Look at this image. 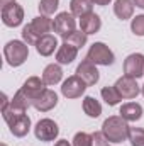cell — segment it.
<instances>
[{
  "label": "cell",
  "instance_id": "cell-3",
  "mask_svg": "<svg viewBox=\"0 0 144 146\" xmlns=\"http://www.w3.org/2000/svg\"><path fill=\"white\" fill-rule=\"evenodd\" d=\"M3 58L9 66H22L29 58V44L19 39H12L3 46Z\"/></svg>",
  "mask_w": 144,
  "mask_h": 146
},
{
  "label": "cell",
  "instance_id": "cell-33",
  "mask_svg": "<svg viewBox=\"0 0 144 146\" xmlns=\"http://www.w3.org/2000/svg\"><path fill=\"white\" fill-rule=\"evenodd\" d=\"M54 146H71V145H70L66 139H59V141H56V145Z\"/></svg>",
  "mask_w": 144,
  "mask_h": 146
},
{
  "label": "cell",
  "instance_id": "cell-25",
  "mask_svg": "<svg viewBox=\"0 0 144 146\" xmlns=\"http://www.w3.org/2000/svg\"><path fill=\"white\" fill-rule=\"evenodd\" d=\"M65 41H66V42H70V44H73L75 48L81 49V48L87 44V41H88V34H85V33L80 29V31H75L73 34H70Z\"/></svg>",
  "mask_w": 144,
  "mask_h": 146
},
{
  "label": "cell",
  "instance_id": "cell-22",
  "mask_svg": "<svg viewBox=\"0 0 144 146\" xmlns=\"http://www.w3.org/2000/svg\"><path fill=\"white\" fill-rule=\"evenodd\" d=\"M83 112H85L88 117L97 119V117L102 114V104H100L95 97L87 95V97L83 99Z\"/></svg>",
  "mask_w": 144,
  "mask_h": 146
},
{
  "label": "cell",
  "instance_id": "cell-17",
  "mask_svg": "<svg viewBox=\"0 0 144 146\" xmlns=\"http://www.w3.org/2000/svg\"><path fill=\"white\" fill-rule=\"evenodd\" d=\"M120 117L126 119L127 122H136L143 117L144 110H143V106L137 104V102H127V104H122L120 106V110H119Z\"/></svg>",
  "mask_w": 144,
  "mask_h": 146
},
{
  "label": "cell",
  "instance_id": "cell-9",
  "mask_svg": "<svg viewBox=\"0 0 144 146\" xmlns=\"http://www.w3.org/2000/svg\"><path fill=\"white\" fill-rule=\"evenodd\" d=\"M124 75L132 78L144 76V54L143 53H132L124 60Z\"/></svg>",
  "mask_w": 144,
  "mask_h": 146
},
{
  "label": "cell",
  "instance_id": "cell-18",
  "mask_svg": "<svg viewBox=\"0 0 144 146\" xmlns=\"http://www.w3.org/2000/svg\"><path fill=\"white\" fill-rule=\"evenodd\" d=\"M58 48H59L58 39H56V36H53V34L42 36L36 44V51L41 56H51L54 51H58Z\"/></svg>",
  "mask_w": 144,
  "mask_h": 146
},
{
  "label": "cell",
  "instance_id": "cell-27",
  "mask_svg": "<svg viewBox=\"0 0 144 146\" xmlns=\"http://www.w3.org/2000/svg\"><path fill=\"white\" fill-rule=\"evenodd\" d=\"M131 31L139 37H144V14L131 19Z\"/></svg>",
  "mask_w": 144,
  "mask_h": 146
},
{
  "label": "cell",
  "instance_id": "cell-21",
  "mask_svg": "<svg viewBox=\"0 0 144 146\" xmlns=\"http://www.w3.org/2000/svg\"><path fill=\"white\" fill-rule=\"evenodd\" d=\"M93 9V2L92 0H70V12L75 17H83L87 14H90Z\"/></svg>",
  "mask_w": 144,
  "mask_h": 146
},
{
  "label": "cell",
  "instance_id": "cell-31",
  "mask_svg": "<svg viewBox=\"0 0 144 146\" xmlns=\"http://www.w3.org/2000/svg\"><path fill=\"white\" fill-rule=\"evenodd\" d=\"M95 5H100V7H105V5H108L112 0H92Z\"/></svg>",
  "mask_w": 144,
  "mask_h": 146
},
{
  "label": "cell",
  "instance_id": "cell-23",
  "mask_svg": "<svg viewBox=\"0 0 144 146\" xmlns=\"http://www.w3.org/2000/svg\"><path fill=\"white\" fill-rule=\"evenodd\" d=\"M100 95H102V99L105 100V104L110 106V107H114V106H117L120 100H122V97H120V94L117 92V88L112 85V87H104L102 90H100Z\"/></svg>",
  "mask_w": 144,
  "mask_h": 146
},
{
  "label": "cell",
  "instance_id": "cell-10",
  "mask_svg": "<svg viewBox=\"0 0 144 146\" xmlns=\"http://www.w3.org/2000/svg\"><path fill=\"white\" fill-rule=\"evenodd\" d=\"M24 21V9L15 2L2 9V22L7 27H19Z\"/></svg>",
  "mask_w": 144,
  "mask_h": 146
},
{
  "label": "cell",
  "instance_id": "cell-4",
  "mask_svg": "<svg viewBox=\"0 0 144 146\" xmlns=\"http://www.w3.org/2000/svg\"><path fill=\"white\" fill-rule=\"evenodd\" d=\"M87 60L92 61L93 65H100V66H110L115 61V54L114 51L108 48L105 42H93L87 53Z\"/></svg>",
  "mask_w": 144,
  "mask_h": 146
},
{
  "label": "cell",
  "instance_id": "cell-26",
  "mask_svg": "<svg viewBox=\"0 0 144 146\" xmlns=\"http://www.w3.org/2000/svg\"><path fill=\"white\" fill-rule=\"evenodd\" d=\"M129 141H131V146H144V129L143 127H131Z\"/></svg>",
  "mask_w": 144,
  "mask_h": 146
},
{
  "label": "cell",
  "instance_id": "cell-36",
  "mask_svg": "<svg viewBox=\"0 0 144 146\" xmlns=\"http://www.w3.org/2000/svg\"><path fill=\"white\" fill-rule=\"evenodd\" d=\"M0 146H7V145H5V143H2V145H0Z\"/></svg>",
  "mask_w": 144,
  "mask_h": 146
},
{
  "label": "cell",
  "instance_id": "cell-6",
  "mask_svg": "<svg viewBox=\"0 0 144 146\" xmlns=\"http://www.w3.org/2000/svg\"><path fill=\"white\" fill-rule=\"evenodd\" d=\"M58 134H59V127H58V124L53 119L44 117V119L37 121V124L34 126V136L42 143L54 141L58 138Z\"/></svg>",
  "mask_w": 144,
  "mask_h": 146
},
{
  "label": "cell",
  "instance_id": "cell-14",
  "mask_svg": "<svg viewBox=\"0 0 144 146\" xmlns=\"http://www.w3.org/2000/svg\"><path fill=\"white\" fill-rule=\"evenodd\" d=\"M58 106V94L51 88H46L36 100L32 102V107L39 112H49Z\"/></svg>",
  "mask_w": 144,
  "mask_h": 146
},
{
  "label": "cell",
  "instance_id": "cell-2",
  "mask_svg": "<svg viewBox=\"0 0 144 146\" xmlns=\"http://www.w3.org/2000/svg\"><path fill=\"white\" fill-rule=\"evenodd\" d=\"M49 31H53V21L49 17L46 15L34 17L29 24L22 27V41L27 42L29 46H36L37 41L42 36L49 34Z\"/></svg>",
  "mask_w": 144,
  "mask_h": 146
},
{
  "label": "cell",
  "instance_id": "cell-35",
  "mask_svg": "<svg viewBox=\"0 0 144 146\" xmlns=\"http://www.w3.org/2000/svg\"><path fill=\"white\" fill-rule=\"evenodd\" d=\"M141 94H143V95H144V85H143V87H141Z\"/></svg>",
  "mask_w": 144,
  "mask_h": 146
},
{
  "label": "cell",
  "instance_id": "cell-30",
  "mask_svg": "<svg viewBox=\"0 0 144 146\" xmlns=\"http://www.w3.org/2000/svg\"><path fill=\"white\" fill-rule=\"evenodd\" d=\"M9 106H10V99H9L5 94H2V112L9 109Z\"/></svg>",
  "mask_w": 144,
  "mask_h": 146
},
{
  "label": "cell",
  "instance_id": "cell-15",
  "mask_svg": "<svg viewBox=\"0 0 144 146\" xmlns=\"http://www.w3.org/2000/svg\"><path fill=\"white\" fill-rule=\"evenodd\" d=\"M80 29L85 33V34H97L100 29H102V19L100 15H97L95 12H90L83 17H80Z\"/></svg>",
  "mask_w": 144,
  "mask_h": 146
},
{
  "label": "cell",
  "instance_id": "cell-29",
  "mask_svg": "<svg viewBox=\"0 0 144 146\" xmlns=\"http://www.w3.org/2000/svg\"><path fill=\"white\" fill-rule=\"evenodd\" d=\"M92 146H108V139L104 136L102 131H95L92 134Z\"/></svg>",
  "mask_w": 144,
  "mask_h": 146
},
{
  "label": "cell",
  "instance_id": "cell-20",
  "mask_svg": "<svg viewBox=\"0 0 144 146\" xmlns=\"http://www.w3.org/2000/svg\"><path fill=\"white\" fill-rule=\"evenodd\" d=\"M42 80L46 85H58L63 80V70L59 63H51L42 70Z\"/></svg>",
  "mask_w": 144,
  "mask_h": 146
},
{
  "label": "cell",
  "instance_id": "cell-24",
  "mask_svg": "<svg viewBox=\"0 0 144 146\" xmlns=\"http://www.w3.org/2000/svg\"><path fill=\"white\" fill-rule=\"evenodd\" d=\"M58 7H59V0H41L39 5H37L39 14L41 15H46V17L53 15L58 10Z\"/></svg>",
  "mask_w": 144,
  "mask_h": 146
},
{
  "label": "cell",
  "instance_id": "cell-12",
  "mask_svg": "<svg viewBox=\"0 0 144 146\" xmlns=\"http://www.w3.org/2000/svg\"><path fill=\"white\" fill-rule=\"evenodd\" d=\"M9 124V131L15 136V138H24L29 134L31 131V117L27 114H20V115H14L12 119L7 121Z\"/></svg>",
  "mask_w": 144,
  "mask_h": 146
},
{
  "label": "cell",
  "instance_id": "cell-19",
  "mask_svg": "<svg viewBox=\"0 0 144 146\" xmlns=\"http://www.w3.org/2000/svg\"><path fill=\"white\" fill-rule=\"evenodd\" d=\"M134 7H136L134 0H115L114 2V14L117 19L127 21V19H132Z\"/></svg>",
  "mask_w": 144,
  "mask_h": 146
},
{
  "label": "cell",
  "instance_id": "cell-1",
  "mask_svg": "<svg viewBox=\"0 0 144 146\" xmlns=\"http://www.w3.org/2000/svg\"><path fill=\"white\" fill-rule=\"evenodd\" d=\"M129 131L131 126L126 119H122L120 115H110L104 121L102 124V133L108 139V143L119 145L126 139H129Z\"/></svg>",
  "mask_w": 144,
  "mask_h": 146
},
{
  "label": "cell",
  "instance_id": "cell-16",
  "mask_svg": "<svg viewBox=\"0 0 144 146\" xmlns=\"http://www.w3.org/2000/svg\"><path fill=\"white\" fill-rule=\"evenodd\" d=\"M76 56H78V48H75L73 44L65 41L63 44H59V48L56 51V63L70 65V63H73L76 60Z\"/></svg>",
  "mask_w": 144,
  "mask_h": 146
},
{
  "label": "cell",
  "instance_id": "cell-5",
  "mask_svg": "<svg viewBox=\"0 0 144 146\" xmlns=\"http://www.w3.org/2000/svg\"><path fill=\"white\" fill-rule=\"evenodd\" d=\"M53 31L58 36H61L63 39H66L70 34H73L76 31L75 15H73L71 12H59L54 17V21H53Z\"/></svg>",
  "mask_w": 144,
  "mask_h": 146
},
{
  "label": "cell",
  "instance_id": "cell-7",
  "mask_svg": "<svg viewBox=\"0 0 144 146\" xmlns=\"http://www.w3.org/2000/svg\"><path fill=\"white\" fill-rule=\"evenodd\" d=\"M87 88H88V85H87L78 75L68 76V78L61 83V94H63L66 99H78V97H81Z\"/></svg>",
  "mask_w": 144,
  "mask_h": 146
},
{
  "label": "cell",
  "instance_id": "cell-8",
  "mask_svg": "<svg viewBox=\"0 0 144 146\" xmlns=\"http://www.w3.org/2000/svg\"><path fill=\"white\" fill-rule=\"evenodd\" d=\"M114 87L117 88V92L120 94L122 99H136L141 94V87L137 85V80L132 76H127V75L120 76Z\"/></svg>",
  "mask_w": 144,
  "mask_h": 146
},
{
  "label": "cell",
  "instance_id": "cell-28",
  "mask_svg": "<svg viewBox=\"0 0 144 146\" xmlns=\"http://www.w3.org/2000/svg\"><path fill=\"white\" fill-rule=\"evenodd\" d=\"M73 146H92V134L88 133H76L73 136Z\"/></svg>",
  "mask_w": 144,
  "mask_h": 146
},
{
  "label": "cell",
  "instance_id": "cell-32",
  "mask_svg": "<svg viewBox=\"0 0 144 146\" xmlns=\"http://www.w3.org/2000/svg\"><path fill=\"white\" fill-rule=\"evenodd\" d=\"M10 3H15V0H0V7L2 9L7 7V5H10Z\"/></svg>",
  "mask_w": 144,
  "mask_h": 146
},
{
  "label": "cell",
  "instance_id": "cell-11",
  "mask_svg": "<svg viewBox=\"0 0 144 146\" xmlns=\"http://www.w3.org/2000/svg\"><path fill=\"white\" fill-rule=\"evenodd\" d=\"M76 75H78L88 87H93V85L98 83V80H100V73L97 70V65H93V63L88 61L87 58L81 60V63L76 66Z\"/></svg>",
  "mask_w": 144,
  "mask_h": 146
},
{
  "label": "cell",
  "instance_id": "cell-13",
  "mask_svg": "<svg viewBox=\"0 0 144 146\" xmlns=\"http://www.w3.org/2000/svg\"><path fill=\"white\" fill-rule=\"evenodd\" d=\"M20 90L26 94V97H27L31 102H34L37 97L46 90V83H44V80L39 78V76H29V78L22 83Z\"/></svg>",
  "mask_w": 144,
  "mask_h": 146
},
{
  "label": "cell",
  "instance_id": "cell-34",
  "mask_svg": "<svg viewBox=\"0 0 144 146\" xmlns=\"http://www.w3.org/2000/svg\"><path fill=\"white\" fill-rule=\"evenodd\" d=\"M134 5H136V7H139V9H143V10H144V0H134Z\"/></svg>",
  "mask_w": 144,
  "mask_h": 146
}]
</instances>
